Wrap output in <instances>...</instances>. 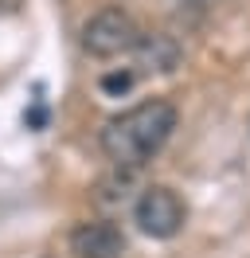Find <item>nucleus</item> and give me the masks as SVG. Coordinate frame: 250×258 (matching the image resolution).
<instances>
[{
    "instance_id": "nucleus-1",
    "label": "nucleus",
    "mask_w": 250,
    "mask_h": 258,
    "mask_svg": "<svg viewBox=\"0 0 250 258\" xmlns=\"http://www.w3.org/2000/svg\"><path fill=\"white\" fill-rule=\"evenodd\" d=\"M176 129V106L164 98L141 102L133 110L109 117L102 125V153L117 168H141L153 153L164 149V141Z\"/></svg>"
},
{
    "instance_id": "nucleus-2",
    "label": "nucleus",
    "mask_w": 250,
    "mask_h": 258,
    "mask_svg": "<svg viewBox=\"0 0 250 258\" xmlns=\"http://www.w3.org/2000/svg\"><path fill=\"white\" fill-rule=\"evenodd\" d=\"M137 39L141 28L125 8H102L82 24V51L94 59H117L137 47Z\"/></svg>"
},
{
    "instance_id": "nucleus-3",
    "label": "nucleus",
    "mask_w": 250,
    "mask_h": 258,
    "mask_svg": "<svg viewBox=\"0 0 250 258\" xmlns=\"http://www.w3.org/2000/svg\"><path fill=\"white\" fill-rule=\"evenodd\" d=\"M133 219L149 239H176L184 231L188 211H184V200L168 184H149L133 204Z\"/></svg>"
},
{
    "instance_id": "nucleus-4",
    "label": "nucleus",
    "mask_w": 250,
    "mask_h": 258,
    "mask_svg": "<svg viewBox=\"0 0 250 258\" xmlns=\"http://www.w3.org/2000/svg\"><path fill=\"white\" fill-rule=\"evenodd\" d=\"M71 250L75 258H121L125 254V235L106 219L78 223L71 231Z\"/></svg>"
},
{
    "instance_id": "nucleus-5",
    "label": "nucleus",
    "mask_w": 250,
    "mask_h": 258,
    "mask_svg": "<svg viewBox=\"0 0 250 258\" xmlns=\"http://www.w3.org/2000/svg\"><path fill=\"white\" fill-rule=\"evenodd\" d=\"M133 55H137L141 71H153V75H172V71L180 67V59H184L180 43H176L172 35H164V32L141 35L137 47H133Z\"/></svg>"
},
{
    "instance_id": "nucleus-6",
    "label": "nucleus",
    "mask_w": 250,
    "mask_h": 258,
    "mask_svg": "<svg viewBox=\"0 0 250 258\" xmlns=\"http://www.w3.org/2000/svg\"><path fill=\"white\" fill-rule=\"evenodd\" d=\"M133 172H137V168H117L113 176L102 180V184H98V204H125L129 184H133Z\"/></svg>"
},
{
    "instance_id": "nucleus-7",
    "label": "nucleus",
    "mask_w": 250,
    "mask_h": 258,
    "mask_svg": "<svg viewBox=\"0 0 250 258\" xmlns=\"http://www.w3.org/2000/svg\"><path fill=\"white\" fill-rule=\"evenodd\" d=\"M133 82H137L133 71H113V75H102V90H106V94H125Z\"/></svg>"
},
{
    "instance_id": "nucleus-8",
    "label": "nucleus",
    "mask_w": 250,
    "mask_h": 258,
    "mask_svg": "<svg viewBox=\"0 0 250 258\" xmlns=\"http://www.w3.org/2000/svg\"><path fill=\"white\" fill-rule=\"evenodd\" d=\"M188 4H200V0H188Z\"/></svg>"
}]
</instances>
